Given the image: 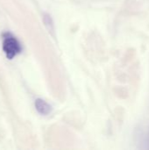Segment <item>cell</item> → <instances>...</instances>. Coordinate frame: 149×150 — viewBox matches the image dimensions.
I'll return each instance as SVG.
<instances>
[{
	"label": "cell",
	"mask_w": 149,
	"mask_h": 150,
	"mask_svg": "<svg viewBox=\"0 0 149 150\" xmlns=\"http://www.w3.org/2000/svg\"><path fill=\"white\" fill-rule=\"evenodd\" d=\"M3 49L6 54V56L10 59L13 58L16 54H18L20 50V45L17 39L10 33H6L4 36L3 41Z\"/></svg>",
	"instance_id": "cell-1"
}]
</instances>
